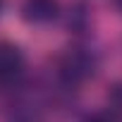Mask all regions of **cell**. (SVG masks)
I'll use <instances>...</instances> for the list:
<instances>
[{"label": "cell", "instance_id": "277c9868", "mask_svg": "<svg viewBox=\"0 0 122 122\" xmlns=\"http://www.w3.org/2000/svg\"><path fill=\"white\" fill-rule=\"evenodd\" d=\"M84 122H117V120H115V115H110V112H93V115H89Z\"/></svg>", "mask_w": 122, "mask_h": 122}, {"label": "cell", "instance_id": "5b68a950", "mask_svg": "<svg viewBox=\"0 0 122 122\" xmlns=\"http://www.w3.org/2000/svg\"><path fill=\"white\" fill-rule=\"evenodd\" d=\"M112 5H115V7H117V10L122 12V0H112Z\"/></svg>", "mask_w": 122, "mask_h": 122}, {"label": "cell", "instance_id": "6da1fadb", "mask_svg": "<svg viewBox=\"0 0 122 122\" xmlns=\"http://www.w3.org/2000/svg\"><path fill=\"white\" fill-rule=\"evenodd\" d=\"M96 67H98L96 55L89 48L74 46V48H67V53L60 57L57 74L67 86H79V84H84L86 79H91L96 74Z\"/></svg>", "mask_w": 122, "mask_h": 122}, {"label": "cell", "instance_id": "7a4b0ae2", "mask_svg": "<svg viewBox=\"0 0 122 122\" xmlns=\"http://www.w3.org/2000/svg\"><path fill=\"white\" fill-rule=\"evenodd\" d=\"M24 70H26V57H24V53H22L15 43L0 41V84H3V86L17 84V81L22 79Z\"/></svg>", "mask_w": 122, "mask_h": 122}, {"label": "cell", "instance_id": "8992f818", "mask_svg": "<svg viewBox=\"0 0 122 122\" xmlns=\"http://www.w3.org/2000/svg\"><path fill=\"white\" fill-rule=\"evenodd\" d=\"M0 10H3V0H0Z\"/></svg>", "mask_w": 122, "mask_h": 122}, {"label": "cell", "instance_id": "3957f363", "mask_svg": "<svg viewBox=\"0 0 122 122\" xmlns=\"http://www.w3.org/2000/svg\"><path fill=\"white\" fill-rule=\"evenodd\" d=\"M57 0H26L24 3V19L31 24H50L57 19Z\"/></svg>", "mask_w": 122, "mask_h": 122}]
</instances>
